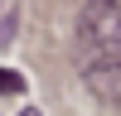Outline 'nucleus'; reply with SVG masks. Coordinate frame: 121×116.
<instances>
[{
  "instance_id": "7ed1b4c3",
  "label": "nucleus",
  "mask_w": 121,
  "mask_h": 116,
  "mask_svg": "<svg viewBox=\"0 0 121 116\" xmlns=\"http://www.w3.org/2000/svg\"><path fill=\"white\" fill-rule=\"evenodd\" d=\"M15 29H19V15L10 10V15L0 19V44H10V39H15Z\"/></svg>"
},
{
  "instance_id": "f257e3e1",
  "label": "nucleus",
  "mask_w": 121,
  "mask_h": 116,
  "mask_svg": "<svg viewBox=\"0 0 121 116\" xmlns=\"http://www.w3.org/2000/svg\"><path fill=\"white\" fill-rule=\"evenodd\" d=\"M82 68L107 97H121V0H87L78 19Z\"/></svg>"
},
{
  "instance_id": "20e7f679",
  "label": "nucleus",
  "mask_w": 121,
  "mask_h": 116,
  "mask_svg": "<svg viewBox=\"0 0 121 116\" xmlns=\"http://www.w3.org/2000/svg\"><path fill=\"white\" fill-rule=\"evenodd\" d=\"M19 116H39V111H34V106H29V111H19Z\"/></svg>"
},
{
  "instance_id": "f03ea898",
  "label": "nucleus",
  "mask_w": 121,
  "mask_h": 116,
  "mask_svg": "<svg viewBox=\"0 0 121 116\" xmlns=\"http://www.w3.org/2000/svg\"><path fill=\"white\" fill-rule=\"evenodd\" d=\"M5 92H10V97H15V92H24V77H19L15 68H0V97H5Z\"/></svg>"
}]
</instances>
